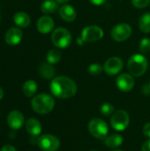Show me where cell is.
Here are the masks:
<instances>
[{
	"mask_svg": "<svg viewBox=\"0 0 150 151\" xmlns=\"http://www.w3.org/2000/svg\"><path fill=\"white\" fill-rule=\"evenodd\" d=\"M50 89L51 94L60 99H67L77 93V85L73 80L67 76H57L52 79Z\"/></svg>",
	"mask_w": 150,
	"mask_h": 151,
	"instance_id": "1",
	"label": "cell"
},
{
	"mask_svg": "<svg viewBox=\"0 0 150 151\" xmlns=\"http://www.w3.org/2000/svg\"><path fill=\"white\" fill-rule=\"evenodd\" d=\"M31 105L36 113L47 114L54 109L55 101L51 96L43 93L35 96L31 101Z\"/></svg>",
	"mask_w": 150,
	"mask_h": 151,
	"instance_id": "2",
	"label": "cell"
},
{
	"mask_svg": "<svg viewBox=\"0 0 150 151\" xmlns=\"http://www.w3.org/2000/svg\"><path fill=\"white\" fill-rule=\"evenodd\" d=\"M148 59L141 54H133L127 61V68L131 75L134 77L142 76L148 70Z\"/></svg>",
	"mask_w": 150,
	"mask_h": 151,
	"instance_id": "3",
	"label": "cell"
},
{
	"mask_svg": "<svg viewBox=\"0 0 150 151\" xmlns=\"http://www.w3.org/2000/svg\"><path fill=\"white\" fill-rule=\"evenodd\" d=\"M51 41L57 48L65 49L72 42V35L66 28L57 27L51 35Z\"/></svg>",
	"mask_w": 150,
	"mask_h": 151,
	"instance_id": "4",
	"label": "cell"
},
{
	"mask_svg": "<svg viewBox=\"0 0 150 151\" xmlns=\"http://www.w3.org/2000/svg\"><path fill=\"white\" fill-rule=\"evenodd\" d=\"M88 131L96 139H105L109 133V127L104 120L96 118L89 121Z\"/></svg>",
	"mask_w": 150,
	"mask_h": 151,
	"instance_id": "5",
	"label": "cell"
},
{
	"mask_svg": "<svg viewBox=\"0 0 150 151\" xmlns=\"http://www.w3.org/2000/svg\"><path fill=\"white\" fill-rule=\"evenodd\" d=\"M103 35L104 32L102 27L98 26H88L83 28L81 32V37L80 40L78 39V42H95L101 40Z\"/></svg>",
	"mask_w": 150,
	"mask_h": 151,
	"instance_id": "6",
	"label": "cell"
},
{
	"mask_svg": "<svg viewBox=\"0 0 150 151\" xmlns=\"http://www.w3.org/2000/svg\"><path fill=\"white\" fill-rule=\"evenodd\" d=\"M37 145L42 151H57L60 147V142L55 135L43 134L37 139Z\"/></svg>",
	"mask_w": 150,
	"mask_h": 151,
	"instance_id": "7",
	"label": "cell"
},
{
	"mask_svg": "<svg viewBox=\"0 0 150 151\" xmlns=\"http://www.w3.org/2000/svg\"><path fill=\"white\" fill-rule=\"evenodd\" d=\"M130 118L126 111H117L111 119V125L116 131H124L129 125Z\"/></svg>",
	"mask_w": 150,
	"mask_h": 151,
	"instance_id": "8",
	"label": "cell"
},
{
	"mask_svg": "<svg viewBox=\"0 0 150 151\" xmlns=\"http://www.w3.org/2000/svg\"><path fill=\"white\" fill-rule=\"evenodd\" d=\"M111 38L116 42H123L127 40L132 35V27L126 23L116 25L111 30Z\"/></svg>",
	"mask_w": 150,
	"mask_h": 151,
	"instance_id": "9",
	"label": "cell"
},
{
	"mask_svg": "<svg viewBox=\"0 0 150 151\" xmlns=\"http://www.w3.org/2000/svg\"><path fill=\"white\" fill-rule=\"evenodd\" d=\"M123 60L120 58L112 57L105 61L103 65V71L108 75L113 76L121 72V70L123 69Z\"/></svg>",
	"mask_w": 150,
	"mask_h": 151,
	"instance_id": "10",
	"label": "cell"
},
{
	"mask_svg": "<svg viewBox=\"0 0 150 151\" xmlns=\"http://www.w3.org/2000/svg\"><path fill=\"white\" fill-rule=\"evenodd\" d=\"M116 84L118 88L122 92H129L131 91L135 84L133 76L128 73H122L120 74L117 80Z\"/></svg>",
	"mask_w": 150,
	"mask_h": 151,
	"instance_id": "11",
	"label": "cell"
},
{
	"mask_svg": "<svg viewBox=\"0 0 150 151\" xmlns=\"http://www.w3.org/2000/svg\"><path fill=\"white\" fill-rule=\"evenodd\" d=\"M25 119L24 115L19 111H12L8 114L7 117V124L10 128L12 130H18L21 128V127L24 125Z\"/></svg>",
	"mask_w": 150,
	"mask_h": 151,
	"instance_id": "12",
	"label": "cell"
},
{
	"mask_svg": "<svg viewBox=\"0 0 150 151\" xmlns=\"http://www.w3.org/2000/svg\"><path fill=\"white\" fill-rule=\"evenodd\" d=\"M22 37H23V33L19 28L11 27L6 32L5 36H4V40L8 45L15 46L21 42Z\"/></svg>",
	"mask_w": 150,
	"mask_h": 151,
	"instance_id": "13",
	"label": "cell"
},
{
	"mask_svg": "<svg viewBox=\"0 0 150 151\" xmlns=\"http://www.w3.org/2000/svg\"><path fill=\"white\" fill-rule=\"evenodd\" d=\"M54 20L50 16H42L41 17L36 24L37 30L42 34H48L54 28Z\"/></svg>",
	"mask_w": 150,
	"mask_h": 151,
	"instance_id": "14",
	"label": "cell"
},
{
	"mask_svg": "<svg viewBox=\"0 0 150 151\" xmlns=\"http://www.w3.org/2000/svg\"><path fill=\"white\" fill-rule=\"evenodd\" d=\"M59 15L65 21L72 22L75 20L77 17V12H76V10L73 8V6L70 4H65L60 7Z\"/></svg>",
	"mask_w": 150,
	"mask_h": 151,
	"instance_id": "15",
	"label": "cell"
},
{
	"mask_svg": "<svg viewBox=\"0 0 150 151\" xmlns=\"http://www.w3.org/2000/svg\"><path fill=\"white\" fill-rule=\"evenodd\" d=\"M26 130L31 136H37L42 132V125L36 119H28L26 122Z\"/></svg>",
	"mask_w": 150,
	"mask_h": 151,
	"instance_id": "16",
	"label": "cell"
},
{
	"mask_svg": "<svg viewBox=\"0 0 150 151\" xmlns=\"http://www.w3.org/2000/svg\"><path fill=\"white\" fill-rule=\"evenodd\" d=\"M39 74L42 79L45 80H50L55 76L56 71L53 65L50 63H42L38 69Z\"/></svg>",
	"mask_w": 150,
	"mask_h": 151,
	"instance_id": "17",
	"label": "cell"
},
{
	"mask_svg": "<svg viewBox=\"0 0 150 151\" xmlns=\"http://www.w3.org/2000/svg\"><path fill=\"white\" fill-rule=\"evenodd\" d=\"M13 21L19 27L25 28L29 26L31 19H30V17L28 16V14H27L26 12H19L14 14Z\"/></svg>",
	"mask_w": 150,
	"mask_h": 151,
	"instance_id": "18",
	"label": "cell"
},
{
	"mask_svg": "<svg viewBox=\"0 0 150 151\" xmlns=\"http://www.w3.org/2000/svg\"><path fill=\"white\" fill-rule=\"evenodd\" d=\"M104 143L109 148H118L122 145L123 143V137L118 134H111L105 138Z\"/></svg>",
	"mask_w": 150,
	"mask_h": 151,
	"instance_id": "19",
	"label": "cell"
},
{
	"mask_svg": "<svg viewBox=\"0 0 150 151\" xmlns=\"http://www.w3.org/2000/svg\"><path fill=\"white\" fill-rule=\"evenodd\" d=\"M23 93L27 97H32L33 96H34V94L37 91V84L33 80H29L27 81L24 85H23Z\"/></svg>",
	"mask_w": 150,
	"mask_h": 151,
	"instance_id": "20",
	"label": "cell"
},
{
	"mask_svg": "<svg viewBox=\"0 0 150 151\" xmlns=\"http://www.w3.org/2000/svg\"><path fill=\"white\" fill-rule=\"evenodd\" d=\"M57 2L56 0H45L41 5V11L44 14H50L57 11Z\"/></svg>",
	"mask_w": 150,
	"mask_h": 151,
	"instance_id": "21",
	"label": "cell"
},
{
	"mask_svg": "<svg viewBox=\"0 0 150 151\" xmlns=\"http://www.w3.org/2000/svg\"><path fill=\"white\" fill-rule=\"evenodd\" d=\"M139 27L140 30L145 34L150 32V12L144 13L139 21Z\"/></svg>",
	"mask_w": 150,
	"mask_h": 151,
	"instance_id": "22",
	"label": "cell"
},
{
	"mask_svg": "<svg viewBox=\"0 0 150 151\" xmlns=\"http://www.w3.org/2000/svg\"><path fill=\"white\" fill-rule=\"evenodd\" d=\"M61 57H62V53L59 50L57 49L50 50L47 54V62L51 65L57 64L60 61Z\"/></svg>",
	"mask_w": 150,
	"mask_h": 151,
	"instance_id": "23",
	"label": "cell"
},
{
	"mask_svg": "<svg viewBox=\"0 0 150 151\" xmlns=\"http://www.w3.org/2000/svg\"><path fill=\"white\" fill-rule=\"evenodd\" d=\"M88 73L91 74V75H94V76H97L99 74L102 73V72L103 71V66H102L100 64L98 63H94V64H91L88 68Z\"/></svg>",
	"mask_w": 150,
	"mask_h": 151,
	"instance_id": "24",
	"label": "cell"
},
{
	"mask_svg": "<svg viewBox=\"0 0 150 151\" xmlns=\"http://www.w3.org/2000/svg\"><path fill=\"white\" fill-rule=\"evenodd\" d=\"M100 111L104 116H111L114 112V106L110 103H105L101 106Z\"/></svg>",
	"mask_w": 150,
	"mask_h": 151,
	"instance_id": "25",
	"label": "cell"
},
{
	"mask_svg": "<svg viewBox=\"0 0 150 151\" xmlns=\"http://www.w3.org/2000/svg\"><path fill=\"white\" fill-rule=\"evenodd\" d=\"M140 50L142 53H149L150 52V39L149 38H143L140 42L139 45Z\"/></svg>",
	"mask_w": 150,
	"mask_h": 151,
	"instance_id": "26",
	"label": "cell"
},
{
	"mask_svg": "<svg viewBox=\"0 0 150 151\" xmlns=\"http://www.w3.org/2000/svg\"><path fill=\"white\" fill-rule=\"evenodd\" d=\"M132 4L135 8L143 9L150 4V0H132Z\"/></svg>",
	"mask_w": 150,
	"mask_h": 151,
	"instance_id": "27",
	"label": "cell"
},
{
	"mask_svg": "<svg viewBox=\"0 0 150 151\" xmlns=\"http://www.w3.org/2000/svg\"><path fill=\"white\" fill-rule=\"evenodd\" d=\"M143 134L146 137L150 139V123H147L143 127Z\"/></svg>",
	"mask_w": 150,
	"mask_h": 151,
	"instance_id": "28",
	"label": "cell"
},
{
	"mask_svg": "<svg viewBox=\"0 0 150 151\" xmlns=\"http://www.w3.org/2000/svg\"><path fill=\"white\" fill-rule=\"evenodd\" d=\"M141 151H150V139L147 140L143 143V145L141 147Z\"/></svg>",
	"mask_w": 150,
	"mask_h": 151,
	"instance_id": "29",
	"label": "cell"
},
{
	"mask_svg": "<svg viewBox=\"0 0 150 151\" xmlns=\"http://www.w3.org/2000/svg\"><path fill=\"white\" fill-rule=\"evenodd\" d=\"M1 151H17V150L11 145H4V147H2Z\"/></svg>",
	"mask_w": 150,
	"mask_h": 151,
	"instance_id": "30",
	"label": "cell"
},
{
	"mask_svg": "<svg viewBox=\"0 0 150 151\" xmlns=\"http://www.w3.org/2000/svg\"><path fill=\"white\" fill-rule=\"evenodd\" d=\"M89 2L95 5H102L106 2V0H89Z\"/></svg>",
	"mask_w": 150,
	"mask_h": 151,
	"instance_id": "31",
	"label": "cell"
},
{
	"mask_svg": "<svg viewBox=\"0 0 150 151\" xmlns=\"http://www.w3.org/2000/svg\"><path fill=\"white\" fill-rule=\"evenodd\" d=\"M142 91L145 93V94H149L150 93V87H149V85H145L144 87H143V88H142Z\"/></svg>",
	"mask_w": 150,
	"mask_h": 151,
	"instance_id": "32",
	"label": "cell"
},
{
	"mask_svg": "<svg viewBox=\"0 0 150 151\" xmlns=\"http://www.w3.org/2000/svg\"><path fill=\"white\" fill-rule=\"evenodd\" d=\"M3 97H4V90H3V88L0 87V100H1Z\"/></svg>",
	"mask_w": 150,
	"mask_h": 151,
	"instance_id": "33",
	"label": "cell"
},
{
	"mask_svg": "<svg viewBox=\"0 0 150 151\" xmlns=\"http://www.w3.org/2000/svg\"><path fill=\"white\" fill-rule=\"evenodd\" d=\"M57 3H59V4H65V3H67V2H69L70 0H56Z\"/></svg>",
	"mask_w": 150,
	"mask_h": 151,
	"instance_id": "34",
	"label": "cell"
},
{
	"mask_svg": "<svg viewBox=\"0 0 150 151\" xmlns=\"http://www.w3.org/2000/svg\"><path fill=\"white\" fill-rule=\"evenodd\" d=\"M114 151H124V150H114Z\"/></svg>",
	"mask_w": 150,
	"mask_h": 151,
	"instance_id": "35",
	"label": "cell"
},
{
	"mask_svg": "<svg viewBox=\"0 0 150 151\" xmlns=\"http://www.w3.org/2000/svg\"><path fill=\"white\" fill-rule=\"evenodd\" d=\"M91 151H97V150H91Z\"/></svg>",
	"mask_w": 150,
	"mask_h": 151,
	"instance_id": "36",
	"label": "cell"
},
{
	"mask_svg": "<svg viewBox=\"0 0 150 151\" xmlns=\"http://www.w3.org/2000/svg\"><path fill=\"white\" fill-rule=\"evenodd\" d=\"M149 87H150V82H149Z\"/></svg>",
	"mask_w": 150,
	"mask_h": 151,
	"instance_id": "37",
	"label": "cell"
},
{
	"mask_svg": "<svg viewBox=\"0 0 150 151\" xmlns=\"http://www.w3.org/2000/svg\"><path fill=\"white\" fill-rule=\"evenodd\" d=\"M0 115H1V113H0Z\"/></svg>",
	"mask_w": 150,
	"mask_h": 151,
	"instance_id": "38",
	"label": "cell"
}]
</instances>
